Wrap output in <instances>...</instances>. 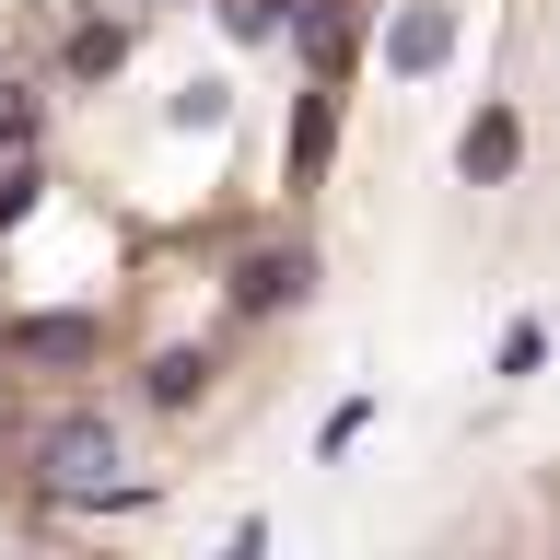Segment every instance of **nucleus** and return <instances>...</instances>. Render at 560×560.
<instances>
[{"mask_svg":"<svg viewBox=\"0 0 560 560\" xmlns=\"http://www.w3.org/2000/svg\"><path fill=\"white\" fill-rule=\"evenodd\" d=\"M35 479L70 490V502H140L129 479H117V420L105 409H59L47 432H35Z\"/></svg>","mask_w":560,"mask_h":560,"instance_id":"1","label":"nucleus"},{"mask_svg":"<svg viewBox=\"0 0 560 560\" xmlns=\"http://www.w3.org/2000/svg\"><path fill=\"white\" fill-rule=\"evenodd\" d=\"M444 59H455V12H444V0H397V24H385V70H397V82H432Z\"/></svg>","mask_w":560,"mask_h":560,"instance_id":"2","label":"nucleus"},{"mask_svg":"<svg viewBox=\"0 0 560 560\" xmlns=\"http://www.w3.org/2000/svg\"><path fill=\"white\" fill-rule=\"evenodd\" d=\"M304 292H315V257H304V245H257V257L234 269V304L245 315H280V304H304Z\"/></svg>","mask_w":560,"mask_h":560,"instance_id":"3","label":"nucleus"},{"mask_svg":"<svg viewBox=\"0 0 560 560\" xmlns=\"http://www.w3.org/2000/svg\"><path fill=\"white\" fill-rule=\"evenodd\" d=\"M514 152H525L514 105H479V117H467V140H455V175H467V187H502V175H514Z\"/></svg>","mask_w":560,"mask_h":560,"instance_id":"4","label":"nucleus"},{"mask_svg":"<svg viewBox=\"0 0 560 560\" xmlns=\"http://www.w3.org/2000/svg\"><path fill=\"white\" fill-rule=\"evenodd\" d=\"M12 350H24V362H94V315H24Z\"/></svg>","mask_w":560,"mask_h":560,"instance_id":"5","label":"nucleus"},{"mask_svg":"<svg viewBox=\"0 0 560 560\" xmlns=\"http://www.w3.org/2000/svg\"><path fill=\"white\" fill-rule=\"evenodd\" d=\"M327 129H339V82H315V94L292 105V187H315V164H327Z\"/></svg>","mask_w":560,"mask_h":560,"instance_id":"6","label":"nucleus"},{"mask_svg":"<svg viewBox=\"0 0 560 560\" xmlns=\"http://www.w3.org/2000/svg\"><path fill=\"white\" fill-rule=\"evenodd\" d=\"M199 385H210V362H199V350H164V362H152V397H164V409H187Z\"/></svg>","mask_w":560,"mask_h":560,"instance_id":"7","label":"nucleus"},{"mask_svg":"<svg viewBox=\"0 0 560 560\" xmlns=\"http://www.w3.org/2000/svg\"><path fill=\"white\" fill-rule=\"evenodd\" d=\"M222 24L257 47V35H280V24H292V0H222Z\"/></svg>","mask_w":560,"mask_h":560,"instance_id":"8","label":"nucleus"},{"mask_svg":"<svg viewBox=\"0 0 560 560\" xmlns=\"http://www.w3.org/2000/svg\"><path fill=\"white\" fill-rule=\"evenodd\" d=\"M537 362H549V327H502V374L525 385V374H537Z\"/></svg>","mask_w":560,"mask_h":560,"instance_id":"9","label":"nucleus"},{"mask_svg":"<svg viewBox=\"0 0 560 560\" xmlns=\"http://www.w3.org/2000/svg\"><path fill=\"white\" fill-rule=\"evenodd\" d=\"M24 129H35V82H0V152H12Z\"/></svg>","mask_w":560,"mask_h":560,"instance_id":"10","label":"nucleus"},{"mask_svg":"<svg viewBox=\"0 0 560 560\" xmlns=\"http://www.w3.org/2000/svg\"><path fill=\"white\" fill-rule=\"evenodd\" d=\"M70 70L94 82V70H117V24H94V35H70Z\"/></svg>","mask_w":560,"mask_h":560,"instance_id":"11","label":"nucleus"},{"mask_svg":"<svg viewBox=\"0 0 560 560\" xmlns=\"http://www.w3.org/2000/svg\"><path fill=\"white\" fill-rule=\"evenodd\" d=\"M35 187H47L35 164H12V175H0V222H24V210H35Z\"/></svg>","mask_w":560,"mask_h":560,"instance_id":"12","label":"nucleus"}]
</instances>
